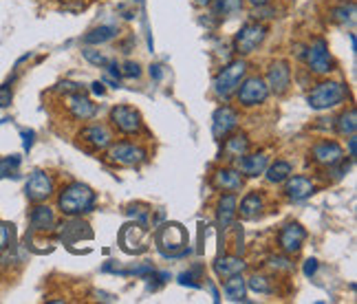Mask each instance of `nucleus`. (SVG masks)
Wrapping results in <instances>:
<instances>
[{"instance_id": "f257e3e1", "label": "nucleus", "mask_w": 357, "mask_h": 304, "mask_svg": "<svg viewBox=\"0 0 357 304\" xmlns=\"http://www.w3.org/2000/svg\"><path fill=\"white\" fill-rule=\"evenodd\" d=\"M58 207L64 216L77 219V216H82V214L93 212L95 192L86 183H80V181L69 183L58 196Z\"/></svg>"}, {"instance_id": "f03ea898", "label": "nucleus", "mask_w": 357, "mask_h": 304, "mask_svg": "<svg viewBox=\"0 0 357 304\" xmlns=\"http://www.w3.org/2000/svg\"><path fill=\"white\" fill-rule=\"evenodd\" d=\"M185 230L181 227L178 223H165V225H159L157 234H154V243H157L159 252L165 256V258H181V256H187L190 250H185Z\"/></svg>"}, {"instance_id": "7ed1b4c3", "label": "nucleus", "mask_w": 357, "mask_h": 304, "mask_svg": "<svg viewBox=\"0 0 357 304\" xmlns=\"http://www.w3.org/2000/svg\"><path fill=\"white\" fill-rule=\"evenodd\" d=\"M347 95H349V91L344 84L325 80V82H320L311 88L309 95H307V101L314 110H329L333 106L342 104V101L347 99Z\"/></svg>"}, {"instance_id": "20e7f679", "label": "nucleus", "mask_w": 357, "mask_h": 304, "mask_svg": "<svg viewBox=\"0 0 357 304\" xmlns=\"http://www.w3.org/2000/svg\"><path fill=\"white\" fill-rule=\"evenodd\" d=\"M245 75H247V62L234 60L223 71H218V75L214 77V82H212V91H214L216 97L227 99V97H232L234 93H236L238 84L245 80Z\"/></svg>"}, {"instance_id": "39448f33", "label": "nucleus", "mask_w": 357, "mask_h": 304, "mask_svg": "<svg viewBox=\"0 0 357 304\" xmlns=\"http://www.w3.org/2000/svg\"><path fill=\"white\" fill-rule=\"evenodd\" d=\"M303 58L309 66V71L316 75H329L336 69V62H333V55L329 51V44L325 38H316L309 47H305Z\"/></svg>"}, {"instance_id": "423d86ee", "label": "nucleus", "mask_w": 357, "mask_h": 304, "mask_svg": "<svg viewBox=\"0 0 357 304\" xmlns=\"http://www.w3.org/2000/svg\"><path fill=\"white\" fill-rule=\"evenodd\" d=\"M236 97H238V104L245 108H254V106H261L269 97V86L258 75H252L247 77L245 82L238 84L236 88Z\"/></svg>"}, {"instance_id": "0eeeda50", "label": "nucleus", "mask_w": 357, "mask_h": 304, "mask_svg": "<svg viewBox=\"0 0 357 304\" xmlns=\"http://www.w3.org/2000/svg\"><path fill=\"white\" fill-rule=\"evenodd\" d=\"M265 38H267V27L263 22H247L234 36V49H236L238 55H249L261 47Z\"/></svg>"}, {"instance_id": "6e6552de", "label": "nucleus", "mask_w": 357, "mask_h": 304, "mask_svg": "<svg viewBox=\"0 0 357 304\" xmlns=\"http://www.w3.org/2000/svg\"><path fill=\"white\" fill-rule=\"evenodd\" d=\"M108 159L117 163V165H124V168H135L141 165L143 161L148 159V152L141 148L137 143H130V141H119V143H110L108 145Z\"/></svg>"}, {"instance_id": "1a4fd4ad", "label": "nucleus", "mask_w": 357, "mask_h": 304, "mask_svg": "<svg viewBox=\"0 0 357 304\" xmlns=\"http://www.w3.org/2000/svg\"><path fill=\"white\" fill-rule=\"evenodd\" d=\"M53 190H55V183H53L51 174L42 172V170L31 172V176L25 183V194L31 203H44L53 194Z\"/></svg>"}, {"instance_id": "9d476101", "label": "nucleus", "mask_w": 357, "mask_h": 304, "mask_svg": "<svg viewBox=\"0 0 357 304\" xmlns=\"http://www.w3.org/2000/svg\"><path fill=\"white\" fill-rule=\"evenodd\" d=\"M110 121L121 134H137L141 130V115L132 106H115L110 110Z\"/></svg>"}, {"instance_id": "9b49d317", "label": "nucleus", "mask_w": 357, "mask_h": 304, "mask_svg": "<svg viewBox=\"0 0 357 304\" xmlns=\"http://www.w3.org/2000/svg\"><path fill=\"white\" fill-rule=\"evenodd\" d=\"M267 86H269V93H276L278 97H283L289 86H292V69H289V62L278 60L272 62L269 69H267Z\"/></svg>"}, {"instance_id": "f8f14e48", "label": "nucleus", "mask_w": 357, "mask_h": 304, "mask_svg": "<svg viewBox=\"0 0 357 304\" xmlns=\"http://www.w3.org/2000/svg\"><path fill=\"white\" fill-rule=\"evenodd\" d=\"M146 234L148 230L143 227L139 223H128L124 230L119 234V243H121V250L126 254H143L148 250L146 245Z\"/></svg>"}, {"instance_id": "ddd939ff", "label": "nucleus", "mask_w": 357, "mask_h": 304, "mask_svg": "<svg viewBox=\"0 0 357 304\" xmlns=\"http://www.w3.org/2000/svg\"><path fill=\"white\" fill-rule=\"evenodd\" d=\"M238 126V112L232 106H221L214 110V117H212V134L214 139H225L227 134H232Z\"/></svg>"}, {"instance_id": "4468645a", "label": "nucleus", "mask_w": 357, "mask_h": 304, "mask_svg": "<svg viewBox=\"0 0 357 304\" xmlns=\"http://www.w3.org/2000/svg\"><path fill=\"white\" fill-rule=\"evenodd\" d=\"M311 161L322 168H333L344 161V150L338 141H320L311 148Z\"/></svg>"}, {"instance_id": "2eb2a0df", "label": "nucleus", "mask_w": 357, "mask_h": 304, "mask_svg": "<svg viewBox=\"0 0 357 304\" xmlns=\"http://www.w3.org/2000/svg\"><path fill=\"white\" fill-rule=\"evenodd\" d=\"M307 241V230L298 223H289L278 234V245L285 254H298Z\"/></svg>"}, {"instance_id": "dca6fc26", "label": "nucleus", "mask_w": 357, "mask_h": 304, "mask_svg": "<svg viewBox=\"0 0 357 304\" xmlns=\"http://www.w3.org/2000/svg\"><path fill=\"white\" fill-rule=\"evenodd\" d=\"M80 139L91 145L93 150H106L108 145L113 143V134H110V130L104 123H91V126L82 128Z\"/></svg>"}, {"instance_id": "f3484780", "label": "nucleus", "mask_w": 357, "mask_h": 304, "mask_svg": "<svg viewBox=\"0 0 357 304\" xmlns=\"http://www.w3.org/2000/svg\"><path fill=\"white\" fill-rule=\"evenodd\" d=\"M316 192V183L309 176H289L285 181V196L289 201H305Z\"/></svg>"}, {"instance_id": "a211bd4d", "label": "nucleus", "mask_w": 357, "mask_h": 304, "mask_svg": "<svg viewBox=\"0 0 357 304\" xmlns=\"http://www.w3.org/2000/svg\"><path fill=\"white\" fill-rule=\"evenodd\" d=\"M212 185L221 192H238L243 188V174L234 168H218L212 174Z\"/></svg>"}, {"instance_id": "6ab92c4d", "label": "nucleus", "mask_w": 357, "mask_h": 304, "mask_svg": "<svg viewBox=\"0 0 357 304\" xmlns=\"http://www.w3.org/2000/svg\"><path fill=\"white\" fill-rule=\"evenodd\" d=\"M69 112H71V117L77 121H88V119L95 117L97 106L82 91H75L69 95Z\"/></svg>"}, {"instance_id": "aec40b11", "label": "nucleus", "mask_w": 357, "mask_h": 304, "mask_svg": "<svg viewBox=\"0 0 357 304\" xmlns=\"http://www.w3.org/2000/svg\"><path fill=\"white\" fill-rule=\"evenodd\" d=\"M238 165V172L245 174V176H261L265 172V168L269 165V156H267V152H245L241 159L236 161Z\"/></svg>"}, {"instance_id": "412c9836", "label": "nucleus", "mask_w": 357, "mask_h": 304, "mask_svg": "<svg viewBox=\"0 0 357 304\" xmlns=\"http://www.w3.org/2000/svg\"><path fill=\"white\" fill-rule=\"evenodd\" d=\"M236 212H238V203H236V194L234 192H225L218 199V205H216V223L221 230H227L232 227L234 219H236Z\"/></svg>"}, {"instance_id": "4be33fe9", "label": "nucleus", "mask_w": 357, "mask_h": 304, "mask_svg": "<svg viewBox=\"0 0 357 304\" xmlns=\"http://www.w3.org/2000/svg\"><path fill=\"white\" fill-rule=\"evenodd\" d=\"M29 223L33 232H51L55 227V214L44 203H36V207L29 214Z\"/></svg>"}, {"instance_id": "5701e85b", "label": "nucleus", "mask_w": 357, "mask_h": 304, "mask_svg": "<svg viewBox=\"0 0 357 304\" xmlns=\"http://www.w3.org/2000/svg\"><path fill=\"white\" fill-rule=\"evenodd\" d=\"M245 152H249V139L245 134H227L225 143H223V152H221V159H227V161H238Z\"/></svg>"}, {"instance_id": "b1692460", "label": "nucleus", "mask_w": 357, "mask_h": 304, "mask_svg": "<svg viewBox=\"0 0 357 304\" xmlns=\"http://www.w3.org/2000/svg\"><path fill=\"white\" fill-rule=\"evenodd\" d=\"M245 269H247V263L238 256H223V258H216V263H214V272L223 280L236 276V274H243Z\"/></svg>"}, {"instance_id": "393cba45", "label": "nucleus", "mask_w": 357, "mask_h": 304, "mask_svg": "<svg viewBox=\"0 0 357 304\" xmlns=\"http://www.w3.org/2000/svg\"><path fill=\"white\" fill-rule=\"evenodd\" d=\"M329 18L336 22V25H340V27H353L355 25V14H357V7H355V3L353 0H342V3H338L336 7H333L331 11H329Z\"/></svg>"}, {"instance_id": "a878e982", "label": "nucleus", "mask_w": 357, "mask_h": 304, "mask_svg": "<svg viewBox=\"0 0 357 304\" xmlns=\"http://www.w3.org/2000/svg\"><path fill=\"white\" fill-rule=\"evenodd\" d=\"M223 294L232 302H247V283H245L243 274H236L232 278H225L223 285Z\"/></svg>"}, {"instance_id": "bb28decb", "label": "nucleus", "mask_w": 357, "mask_h": 304, "mask_svg": "<svg viewBox=\"0 0 357 304\" xmlns=\"http://www.w3.org/2000/svg\"><path fill=\"white\" fill-rule=\"evenodd\" d=\"M294 174V165L289 163V161H285V159H278V161H274L272 165H267L265 168V176H267V181L269 183H285L289 176Z\"/></svg>"}, {"instance_id": "cd10ccee", "label": "nucleus", "mask_w": 357, "mask_h": 304, "mask_svg": "<svg viewBox=\"0 0 357 304\" xmlns=\"http://www.w3.org/2000/svg\"><path fill=\"white\" fill-rule=\"evenodd\" d=\"M245 0H212V16L216 18H234L243 11Z\"/></svg>"}, {"instance_id": "c85d7f7f", "label": "nucleus", "mask_w": 357, "mask_h": 304, "mask_svg": "<svg viewBox=\"0 0 357 304\" xmlns=\"http://www.w3.org/2000/svg\"><path fill=\"white\" fill-rule=\"evenodd\" d=\"M265 207V199L261 192H249L245 194V199L241 201V216L243 219H256Z\"/></svg>"}, {"instance_id": "c756f323", "label": "nucleus", "mask_w": 357, "mask_h": 304, "mask_svg": "<svg viewBox=\"0 0 357 304\" xmlns=\"http://www.w3.org/2000/svg\"><path fill=\"white\" fill-rule=\"evenodd\" d=\"M117 33H119L117 27H113V25H102V27H97V29L86 33V36H84V44H106L110 40H115Z\"/></svg>"}, {"instance_id": "7c9ffc66", "label": "nucleus", "mask_w": 357, "mask_h": 304, "mask_svg": "<svg viewBox=\"0 0 357 304\" xmlns=\"http://www.w3.org/2000/svg\"><path fill=\"white\" fill-rule=\"evenodd\" d=\"M355 130H357V112L355 108H349L338 117V132L344 134V137H351V134H355Z\"/></svg>"}, {"instance_id": "2f4dec72", "label": "nucleus", "mask_w": 357, "mask_h": 304, "mask_svg": "<svg viewBox=\"0 0 357 304\" xmlns=\"http://www.w3.org/2000/svg\"><path fill=\"white\" fill-rule=\"evenodd\" d=\"M245 283H247V289L256 291V294H263V296L272 294V291H274L272 280H269V278H265V276H258V274L252 276L249 280H245Z\"/></svg>"}, {"instance_id": "473e14b6", "label": "nucleus", "mask_w": 357, "mask_h": 304, "mask_svg": "<svg viewBox=\"0 0 357 304\" xmlns=\"http://www.w3.org/2000/svg\"><path fill=\"white\" fill-rule=\"evenodd\" d=\"M20 165V156L18 154H11V156H5V159H0V179L5 176H14L16 170Z\"/></svg>"}, {"instance_id": "72a5a7b5", "label": "nucleus", "mask_w": 357, "mask_h": 304, "mask_svg": "<svg viewBox=\"0 0 357 304\" xmlns=\"http://www.w3.org/2000/svg\"><path fill=\"white\" fill-rule=\"evenodd\" d=\"M11 243H14V225L0 223V254L7 252Z\"/></svg>"}, {"instance_id": "f704fd0d", "label": "nucleus", "mask_w": 357, "mask_h": 304, "mask_svg": "<svg viewBox=\"0 0 357 304\" xmlns=\"http://www.w3.org/2000/svg\"><path fill=\"white\" fill-rule=\"evenodd\" d=\"M82 55H84V58H86L88 62H91V64L99 66V69H104V66L108 64V60H110V58H106V55H102L99 51H95V49H88V47L82 51Z\"/></svg>"}, {"instance_id": "c9c22d12", "label": "nucleus", "mask_w": 357, "mask_h": 304, "mask_svg": "<svg viewBox=\"0 0 357 304\" xmlns=\"http://www.w3.org/2000/svg\"><path fill=\"white\" fill-rule=\"evenodd\" d=\"M128 214L132 219H135V223H139V225H143V227H148V210H143V207H128Z\"/></svg>"}, {"instance_id": "e433bc0d", "label": "nucleus", "mask_w": 357, "mask_h": 304, "mask_svg": "<svg viewBox=\"0 0 357 304\" xmlns=\"http://www.w3.org/2000/svg\"><path fill=\"white\" fill-rule=\"evenodd\" d=\"M119 73H121V77H128V80H132V77H139L141 75V69H139L137 62H126L119 69Z\"/></svg>"}, {"instance_id": "4c0bfd02", "label": "nucleus", "mask_w": 357, "mask_h": 304, "mask_svg": "<svg viewBox=\"0 0 357 304\" xmlns=\"http://www.w3.org/2000/svg\"><path fill=\"white\" fill-rule=\"evenodd\" d=\"M196 274H198V269H192V272L181 274V276H178V285H183V287H198L196 280H201V278H196Z\"/></svg>"}, {"instance_id": "58836bf2", "label": "nucleus", "mask_w": 357, "mask_h": 304, "mask_svg": "<svg viewBox=\"0 0 357 304\" xmlns=\"http://www.w3.org/2000/svg\"><path fill=\"white\" fill-rule=\"evenodd\" d=\"M11 99H14V93H11V86L9 84H3L0 86V106L7 108L11 104Z\"/></svg>"}, {"instance_id": "ea45409f", "label": "nucleus", "mask_w": 357, "mask_h": 304, "mask_svg": "<svg viewBox=\"0 0 357 304\" xmlns=\"http://www.w3.org/2000/svg\"><path fill=\"white\" fill-rule=\"evenodd\" d=\"M269 267H274V269H283V272H289V269H292V263L287 261V258H269Z\"/></svg>"}, {"instance_id": "a19ab883", "label": "nucleus", "mask_w": 357, "mask_h": 304, "mask_svg": "<svg viewBox=\"0 0 357 304\" xmlns=\"http://www.w3.org/2000/svg\"><path fill=\"white\" fill-rule=\"evenodd\" d=\"M303 272H305L307 278H311V276H314V274L318 272V261H316V258H309V261L305 263V269H303Z\"/></svg>"}, {"instance_id": "79ce46f5", "label": "nucleus", "mask_w": 357, "mask_h": 304, "mask_svg": "<svg viewBox=\"0 0 357 304\" xmlns=\"http://www.w3.org/2000/svg\"><path fill=\"white\" fill-rule=\"evenodd\" d=\"M20 134H22V143H25V150H31L33 137H36V134H33V130H22Z\"/></svg>"}, {"instance_id": "37998d69", "label": "nucleus", "mask_w": 357, "mask_h": 304, "mask_svg": "<svg viewBox=\"0 0 357 304\" xmlns=\"http://www.w3.org/2000/svg\"><path fill=\"white\" fill-rule=\"evenodd\" d=\"M150 77H152L154 82H161L163 80V69H161L159 64H152L150 66Z\"/></svg>"}, {"instance_id": "c03bdc74", "label": "nucleus", "mask_w": 357, "mask_h": 304, "mask_svg": "<svg viewBox=\"0 0 357 304\" xmlns=\"http://www.w3.org/2000/svg\"><path fill=\"white\" fill-rule=\"evenodd\" d=\"M355 145H357L355 134H351V137H349V159H355Z\"/></svg>"}, {"instance_id": "a18cd8bd", "label": "nucleus", "mask_w": 357, "mask_h": 304, "mask_svg": "<svg viewBox=\"0 0 357 304\" xmlns=\"http://www.w3.org/2000/svg\"><path fill=\"white\" fill-rule=\"evenodd\" d=\"M93 93H95V95H104V93H106V91H104V84H102V82H95V84H93Z\"/></svg>"}, {"instance_id": "49530a36", "label": "nucleus", "mask_w": 357, "mask_h": 304, "mask_svg": "<svg viewBox=\"0 0 357 304\" xmlns=\"http://www.w3.org/2000/svg\"><path fill=\"white\" fill-rule=\"evenodd\" d=\"M247 3H249L252 7H263V5H269L272 0H247Z\"/></svg>"}, {"instance_id": "de8ad7c7", "label": "nucleus", "mask_w": 357, "mask_h": 304, "mask_svg": "<svg viewBox=\"0 0 357 304\" xmlns=\"http://www.w3.org/2000/svg\"><path fill=\"white\" fill-rule=\"evenodd\" d=\"M194 5H196V7H210L212 0H194Z\"/></svg>"}]
</instances>
